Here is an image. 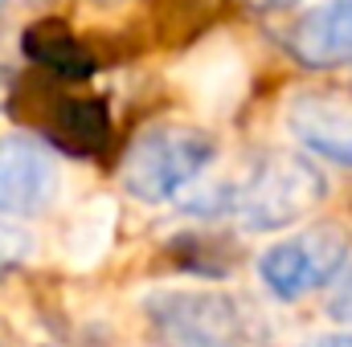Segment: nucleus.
Instances as JSON below:
<instances>
[{
    "label": "nucleus",
    "instance_id": "20e7f679",
    "mask_svg": "<svg viewBox=\"0 0 352 347\" xmlns=\"http://www.w3.org/2000/svg\"><path fill=\"white\" fill-rule=\"evenodd\" d=\"M349 261V233L336 225L303 229L287 241L266 246L258 258V278L278 302H299L303 294L328 286Z\"/></svg>",
    "mask_w": 352,
    "mask_h": 347
},
{
    "label": "nucleus",
    "instance_id": "0eeeda50",
    "mask_svg": "<svg viewBox=\"0 0 352 347\" xmlns=\"http://www.w3.org/2000/svg\"><path fill=\"white\" fill-rule=\"evenodd\" d=\"M287 49L307 70L352 66V0H320V4H311L291 25Z\"/></svg>",
    "mask_w": 352,
    "mask_h": 347
},
{
    "label": "nucleus",
    "instance_id": "6e6552de",
    "mask_svg": "<svg viewBox=\"0 0 352 347\" xmlns=\"http://www.w3.org/2000/svg\"><path fill=\"white\" fill-rule=\"evenodd\" d=\"M180 78H184V90H188V98H192L197 110H205V115H230L242 102V94H246L250 66H246V58H242L238 45L217 41V45H205L201 53H192Z\"/></svg>",
    "mask_w": 352,
    "mask_h": 347
},
{
    "label": "nucleus",
    "instance_id": "9b49d317",
    "mask_svg": "<svg viewBox=\"0 0 352 347\" xmlns=\"http://www.w3.org/2000/svg\"><path fill=\"white\" fill-rule=\"evenodd\" d=\"M328 315H332L336 323L352 327V265L344 270V278L336 282V290H332V298H328Z\"/></svg>",
    "mask_w": 352,
    "mask_h": 347
},
{
    "label": "nucleus",
    "instance_id": "7ed1b4c3",
    "mask_svg": "<svg viewBox=\"0 0 352 347\" xmlns=\"http://www.w3.org/2000/svg\"><path fill=\"white\" fill-rule=\"evenodd\" d=\"M148 319L160 347H238L242 315L213 286H160L148 294Z\"/></svg>",
    "mask_w": 352,
    "mask_h": 347
},
{
    "label": "nucleus",
    "instance_id": "f257e3e1",
    "mask_svg": "<svg viewBox=\"0 0 352 347\" xmlns=\"http://www.w3.org/2000/svg\"><path fill=\"white\" fill-rule=\"evenodd\" d=\"M217 160L213 135L192 123H152L123 156V188L131 200L160 208L197 188Z\"/></svg>",
    "mask_w": 352,
    "mask_h": 347
},
{
    "label": "nucleus",
    "instance_id": "9d476101",
    "mask_svg": "<svg viewBox=\"0 0 352 347\" xmlns=\"http://www.w3.org/2000/svg\"><path fill=\"white\" fill-rule=\"evenodd\" d=\"M29 254H33V237L21 225L0 217V265H21Z\"/></svg>",
    "mask_w": 352,
    "mask_h": 347
},
{
    "label": "nucleus",
    "instance_id": "ddd939ff",
    "mask_svg": "<svg viewBox=\"0 0 352 347\" xmlns=\"http://www.w3.org/2000/svg\"><path fill=\"white\" fill-rule=\"evenodd\" d=\"M258 4H291V0H258Z\"/></svg>",
    "mask_w": 352,
    "mask_h": 347
},
{
    "label": "nucleus",
    "instance_id": "f03ea898",
    "mask_svg": "<svg viewBox=\"0 0 352 347\" xmlns=\"http://www.w3.org/2000/svg\"><path fill=\"white\" fill-rule=\"evenodd\" d=\"M324 200H328L324 172L291 147L258 156L250 176L234 188V213L246 233H283L307 221Z\"/></svg>",
    "mask_w": 352,
    "mask_h": 347
},
{
    "label": "nucleus",
    "instance_id": "423d86ee",
    "mask_svg": "<svg viewBox=\"0 0 352 347\" xmlns=\"http://www.w3.org/2000/svg\"><path fill=\"white\" fill-rule=\"evenodd\" d=\"M58 160L45 143L29 135L0 139V217H33L58 192Z\"/></svg>",
    "mask_w": 352,
    "mask_h": 347
},
{
    "label": "nucleus",
    "instance_id": "1a4fd4ad",
    "mask_svg": "<svg viewBox=\"0 0 352 347\" xmlns=\"http://www.w3.org/2000/svg\"><path fill=\"white\" fill-rule=\"evenodd\" d=\"M115 229H119V204L111 196L87 200L74 213L70 233H66V261H70V270H94L98 261L111 254Z\"/></svg>",
    "mask_w": 352,
    "mask_h": 347
},
{
    "label": "nucleus",
    "instance_id": "39448f33",
    "mask_svg": "<svg viewBox=\"0 0 352 347\" xmlns=\"http://www.w3.org/2000/svg\"><path fill=\"white\" fill-rule=\"evenodd\" d=\"M283 123L311 156L352 168V98L332 90H299L283 102Z\"/></svg>",
    "mask_w": 352,
    "mask_h": 347
},
{
    "label": "nucleus",
    "instance_id": "f8f14e48",
    "mask_svg": "<svg viewBox=\"0 0 352 347\" xmlns=\"http://www.w3.org/2000/svg\"><path fill=\"white\" fill-rule=\"evenodd\" d=\"M320 347H352V331H344V335H328V339H320Z\"/></svg>",
    "mask_w": 352,
    "mask_h": 347
}]
</instances>
